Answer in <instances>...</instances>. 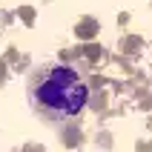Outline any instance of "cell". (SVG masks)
Listing matches in <instances>:
<instances>
[{"label": "cell", "instance_id": "obj_1", "mask_svg": "<svg viewBox=\"0 0 152 152\" xmlns=\"http://www.w3.org/2000/svg\"><path fill=\"white\" fill-rule=\"evenodd\" d=\"M26 95L37 118L49 124H69L80 118L89 103V75L75 58L46 60L29 75Z\"/></svg>", "mask_w": 152, "mask_h": 152}]
</instances>
